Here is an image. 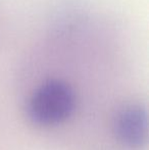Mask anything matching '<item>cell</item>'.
<instances>
[{
    "label": "cell",
    "instance_id": "6da1fadb",
    "mask_svg": "<svg viewBox=\"0 0 149 150\" xmlns=\"http://www.w3.org/2000/svg\"><path fill=\"white\" fill-rule=\"evenodd\" d=\"M75 102L74 90L66 82L47 80L33 92L28 103L29 117L40 126H54L72 115Z\"/></svg>",
    "mask_w": 149,
    "mask_h": 150
},
{
    "label": "cell",
    "instance_id": "7a4b0ae2",
    "mask_svg": "<svg viewBox=\"0 0 149 150\" xmlns=\"http://www.w3.org/2000/svg\"><path fill=\"white\" fill-rule=\"evenodd\" d=\"M114 132L121 143L139 148L147 140V112L141 105H129L121 109L114 122Z\"/></svg>",
    "mask_w": 149,
    "mask_h": 150
}]
</instances>
